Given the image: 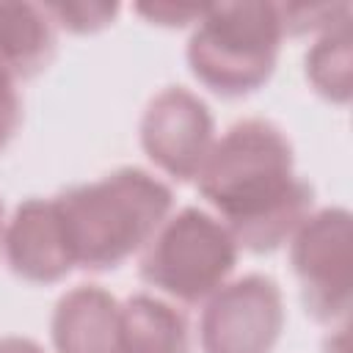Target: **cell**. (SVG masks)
<instances>
[{"instance_id": "6da1fadb", "label": "cell", "mask_w": 353, "mask_h": 353, "mask_svg": "<svg viewBox=\"0 0 353 353\" xmlns=\"http://www.w3.org/2000/svg\"><path fill=\"white\" fill-rule=\"evenodd\" d=\"M196 179L237 245L256 254L292 237L314 204L312 185L295 174L290 138L268 119L234 121L212 141Z\"/></svg>"}, {"instance_id": "7a4b0ae2", "label": "cell", "mask_w": 353, "mask_h": 353, "mask_svg": "<svg viewBox=\"0 0 353 353\" xmlns=\"http://www.w3.org/2000/svg\"><path fill=\"white\" fill-rule=\"evenodd\" d=\"M74 268L113 270L143 251L171 212L174 193L143 168H119L55 196Z\"/></svg>"}, {"instance_id": "3957f363", "label": "cell", "mask_w": 353, "mask_h": 353, "mask_svg": "<svg viewBox=\"0 0 353 353\" xmlns=\"http://www.w3.org/2000/svg\"><path fill=\"white\" fill-rule=\"evenodd\" d=\"M281 39L276 3L207 6L188 39V66L218 97H245L270 80Z\"/></svg>"}, {"instance_id": "277c9868", "label": "cell", "mask_w": 353, "mask_h": 353, "mask_svg": "<svg viewBox=\"0 0 353 353\" xmlns=\"http://www.w3.org/2000/svg\"><path fill=\"white\" fill-rule=\"evenodd\" d=\"M237 265L232 232L199 207L165 218L141 256V279L182 301L199 303L226 284Z\"/></svg>"}, {"instance_id": "5b68a950", "label": "cell", "mask_w": 353, "mask_h": 353, "mask_svg": "<svg viewBox=\"0 0 353 353\" xmlns=\"http://www.w3.org/2000/svg\"><path fill=\"white\" fill-rule=\"evenodd\" d=\"M350 243V212L342 207L309 212L292 232L290 262L301 284L303 306L317 323H347Z\"/></svg>"}, {"instance_id": "8992f818", "label": "cell", "mask_w": 353, "mask_h": 353, "mask_svg": "<svg viewBox=\"0 0 353 353\" xmlns=\"http://www.w3.org/2000/svg\"><path fill=\"white\" fill-rule=\"evenodd\" d=\"M284 328V301L273 279L248 273L215 290L201 312V353H273Z\"/></svg>"}, {"instance_id": "52a82bcc", "label": "cell", "mask_w": 353, "mask_h": 353, "mask_svg": "<svg viewBox=\"0 0 353 353\" xmlns=\"http://www.w3.org/2000/svg\"><path fill=\"white\" fill-rule=\"evenodd\" d=\"M215 121L204 99L182 85L163 88L141 116V146L146 157L174 179H193L210 149Z\"/></svg>"}, {"instance_id": "ba28073f", "label": "cell", "mask_w": 353, "mask_h": 353, "mask_svg": "<svg viewBox=\"0 0 353 353\" xmlns=\"http://www.w3.org/2000/svg\"><path fill=\"white\" fill-rule=\"evenodd\" d=\"M3 248L11 273L33 284L61 281L74 268L55 199L22 201L6 226Z\"/></svg>"}, {"instance_id": "9c48e42d", "label": "cell", "mask_w": 353, "mask_h": 353, "mask_svg": "<svg viewBox=\"0 0 353 353\" xmlns=\"http://www.w3.org/2000/svg\"><path fill=\"white\" fill-rule=\"evenodd\" d=\"M50 328L58 353H121L119 301L97 284H80L63 292Z\"/></svg>"}, {"instance_id": "30bf717a", "label": "cell", "mask_w": 353, "mask_h": 353, "mask_svg": "<svg viewBox=\"0 0 353 353\" xmlns=\"http://www.w3.org/2000/svg\"><path fill=\"white\" fill-rule=\"evenodd\" d=\"M55 55V25L44 6L0 0V72L33 77Z\"/></svg>"}, {"instance_id": "8fae6325", "label": "cell", "mask_w": 353, "mask_h": 353, "mask_svg": "<svg viewBox=\"0 0 353 353\" xmlns=\"http://www.w3.org/2000/svg\"><path fill=\"white\" fill-rule=\"evenodd\" d=\"M121 353H190L188 317L171 303L138 292L119 303Z\"/></svg>"}, {"instance_id": "7c38bea8", "label": "cell", "mask_w": 353, "mask_h": 353, "mask_svg": "<svg viewBox=\"0 0 353 353\" xmlns=\"http://www.w3.org/2000/svg\"><path fill=\"white\" fill-rule=\"evenodd\" d=\"M350 17L325 28L306 55V77L314 91L331 102L345 105L353 88V50H350Z\"/></svg>"}, {"instance_id": "4fadbf2b", "label": "cell", "mask_w": 353, "mask_h": 353, "mask_svg": "<svg viewBox=\"0 0 353 353\" xmlns=\"http://www.w3.org/2000/svg\"><path fill=\"white\" fill-rule=\"evenodd\" d=\"M52 25H61L72 33H94L119 14L113 3H47L44 6Z\"/></svg>"}, {"instance_id": "5bb4252c", "label": "cell", "mask_w": 353, "mask_h": 353, "mask_svg": "<svg viewBox=\"0 0 353 353\" xmlns=\"http://www.w3.org/2000/svg\"><path fill=\"white\" fill-rule=\"evenodd\" d=\"M284 33H309V30H325L342 19L350 17V6H314V3H276Z\"/></svg>"}, {"instance_id": "9a60e30c", "label": "cell", "mask_w": 353, "mask_h": 353, "mask_svg": "<svg viewBox=\"0 0 353 353\" xmlns=\"http://www.w3.org/2000/svg\"><path fill=\"white\" fill-rule=\"evenodd\" d=\"M22 121V102L14 85V77L0 72V152L11 143Z\"/></svg>"}, {"instance_id": "2e32d148", "label": "cell", "mask_w": 353, "mask_h": 353, "mask_svg": "<svg viewBox=\"0 0 353 353\" xmlns=\"http://www.w3.org/2000/svg\"><path fill=\"white\" fill-rule=\"evenodd\" d=\"M207 6H179V3H154V6H138L135 11L146 17L154 25H168V28H182L188 22H199Z\"/></svg>"}, {"instance_id": "e0dca14e", "label": "cell", "mask_w": 353, "mask_h": 353, "mask_svg": "<svg viewBox=\"0 0 353 353\" xmlns=\"http://www.w3.org/2000/svg\"><path fill=\"white\" fill-rule=\"evenodd\" d=\"M0 353H44L33 339L25 336H3L0 339Z\"/></svg>"}, {"instance_id": "ac0fdd59", "label": "cell", "mask_w": 353, "mask_h": 353, "mask_svg": "<svg viewBox=\"0 0 353 353\" xmlns=\"http://www.w3.org/2000/svg\"><path fill=\"white\" fill-rule=\"evenodd\" d=\"M3 234H6V223H3V201H0V248H3Z\"/></svg>"}]
</instances>
